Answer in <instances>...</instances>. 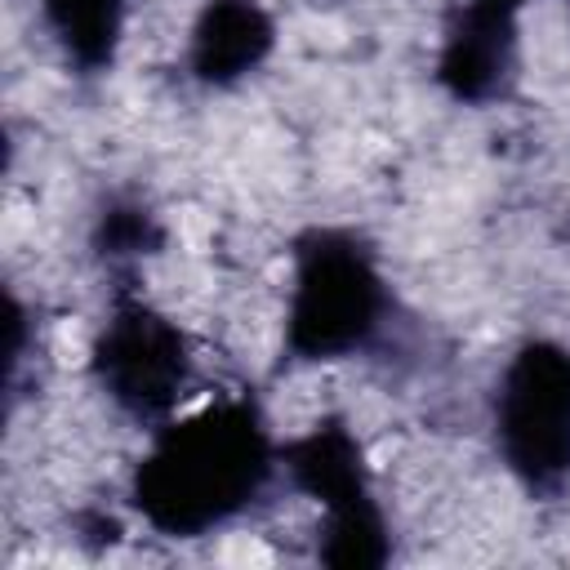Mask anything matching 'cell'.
<instances>
[{"mask_svg":"<svg viewBox=\"0 0 570 570\" xmlns=\"http://www.w3.org/2000/svg\"><path fill=\"white\" fill-rule=\"evenodd\" d=\"M276 441L254 401H209L156 428L134 468V508L160 534H209L240 517L276 472Z\"/></svg>","mask_w":570,"mask_h":570,"instance_id":"1","label":"cell"},{"mask_svg":"<svg viewBox=\"0 0 570 570\" xmlns=\"http://www.w3.org/2000/svg\"><path fill=\"white\" fill-rule=\"evenodd\" d=\"M387 307L379 258L352 232L316 227L294 240L285 298V347L294 361L321 365L365 352L387 325Z\"/></svg>","mask_w":570,"mask_h":570,"instance_id":"2","label":"cell"},{"mask_svg":"<svg viewBox=\"0 0 570 570\" xmlns=\"http://www.w3.org/2000/svg\"><path fill=\"white\" fill-rule=\"evenodd\" d=\"M494 445L525 490L570 481V347L521 343L494 387Z\"/></svg>","mask_w":570,"mask_h":570,"instance_id":"3","label":"cell"},{"mask_svg":"<svg viewBox=\"0 0 570 570\" xmlns=\"http://www.w3.org/2000/svg\"><path fill=\"white\" fill-rule=\"evenodd\" d=\"M94 379L107 401L138 419H169L183 392L191 387V347L174 316L151 307L147 298L120 294L94 338L89 352Z\"/></svg>","mask_w":570,"mask_h":570,"instance_id":"4","label":"cell"},{"mask_svg":"<svg viewBox=\"0 0 570 570\" xmlns=\"http://www.w3.org/2000/svg\"><path fill=\"white\" fill-rule=\"evenodd\" d=\"M517 67V4L468 0L441 40L436 80L459 102H485L503 89Z\"/></svg>","mask_w":570,"mask_h":570,"instance_id":"5","label":"cell"},{"mask_svg":"<svg viewBox=\"0 0 570 570\" xmlns=\"http://www.w3.org/2000/svg\"><path fill=\"white\" fill-rule=\"evenodd\" d=\"M276 45V22L258 0H205L187 36V67L200 85L227 89L254 76Z\"/></svg>","mask_w":570,"mask_h":570,"instance_id":"6","label":"cell"},{"mask_svg":"<svg viewBox=\"0 0 570 570\" xmlns=\"http://www.w3.org/2000/svg\"><path fill=\"white\" fill-rule=\"evenodd\" d=\"M40 18L80 71H102L120 49L129 0H40Z\"/></svg>","mask_w":570,"mask_h":570,"instance_id":"7","label":"cell"},{"mask_svg":"<svg viewBox=\"0 0 570 570\" xmlns=\"http://www.w3.org/2000/svg\"><path fill=\"white\" fill-rule=\"evenodd\" d=\"M94 240L107 263H138L160 245V227L142 205H111L98 214Z\"/></svg>","mask_w":570,"mask_h":570,"instance_id":"8","label":"cell"},{"mask_svg":"<svg viewBox=\"0 0 570 570\" xmlns=\"http://www.w3.org/2000/svg\"><path fill=\"white\" fill-rule=\"evenodd\" d=\"M503 4H517V9H521V4H525V0H503Z\"/></svg>","mask_w":570,"mask_h":570,"instance_id":"9","label":"cell"}]
</instances>
